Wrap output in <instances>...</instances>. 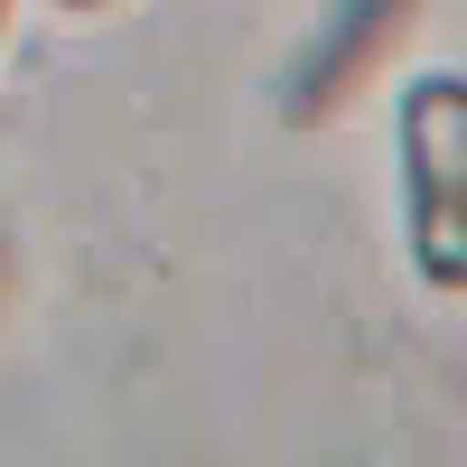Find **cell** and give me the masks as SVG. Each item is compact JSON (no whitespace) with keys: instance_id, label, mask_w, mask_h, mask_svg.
<instances>
[{"instance_id":"obj_2","label":"cell","mask_w":467,"mask_h":467,"mask_svg":"<svg viewBox=\"0 0 467 467\" xmlns=\"http://www.w3.org/2000/svg\"><path fill=\"white\" fill-rule=\"evenodd\" d=\"M57 10H112V0H57Z\"/></svg>"},{"instance_id":"obj_3","label":"cell","mask_w":467,"mask_h":467,"mask_svg":"<svg viewBox=\"0 0 467 467\" xmlns=\"http://www.w3.org/2000/svg\"><path fill=\"white\" fill-rule=\"evenodd\" d=\"M0 28H10V0H0Z\"/></svg>"},{"instance_id":"obj_1","label":"cell","mask_w":467,"mask_h":467,"mask_svg":"<svg viewBox=\"0 0 467 467\" xmlns=\"http://www.w3.org/2000/svg\"><path fill=\"white\" fill-rule=\"evenodd\" d=\"M402 224L431 290H467V75L431 66L402 94Z\"/></svg>"}]
</instances>
